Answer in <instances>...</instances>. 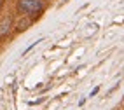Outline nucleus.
Masks as SVG:
<instances>
[{
  "mask_svg": "<svg viewBox=\"0 0 124 110\" xmlns=\"http://www.w3.org/2000/svg\"><path fill=\"white\" fill-rule=\"evenodd\" d=\"M18 9L23 14H28V16H35L40 11L44 9V2L42 0H19L18 2Z\"/></svg>",
  "mask_w": 124,
  "mask_h": 110,
  "instance_id": "f257e3e1",
  "label": "nucleus"
},
{
  "mask_svg": "<svg viewBox=\"0 0 124 110\" xmlns=\"http://www.w3.org/2000/svg\"><path fill=\"white\" fill-rule=\"evenodd\" d=\"M11 24H12L11 18H5V19H2V23H0V37H4V35H7V33H9V30H11Z\"/></svg>",
  "mask_w": 124,
  "mask_h": 110,
  "instance_id": "f03ea898",
  "label": "nucleus"
},
{
  "mask_svg": "<svg viewBox=\"0 0 124 110\" xmlns=\"http://www.w3.org/2000/svg\"><path fill=\"white\" fill-rule=\"evenodd\" d=\"M2 4H4V0H0V7H2Z\"/></svg>",
  "mask_w": 124,
  "mask_h": 110,
  "instance_id": "7ed1b4c3",
  "label": "nucleus"
}]
</instances>
